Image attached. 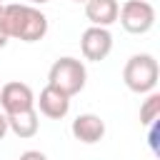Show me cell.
<instances>
[{"label": "cell", "mask_w": 160, "mask_h": 160, "mask_svg": "<svg viewBox=\"0 0 160 160\" xmlns=\"http://www.w3.org/2000/svg\"><path fill=\"white\" fill-rule=\"evenodd\" d=\"M18 160H48V155H45V152H40V150H25Z\"/></svg>", "instance_id": "13"}, {"label": "cell", "mask_w": 160, "mask_h": 160, "mask_svg": "<svg viewBox=\"0 0 160 160\" xmlns=\"http://www.w3.org/2000/svg\"><path fill=\"white\" fill-rule=\"evenodd\" d=\"M158 120H160V92L152 90V92H148V98L140 105V122L148 128V125H152Z\"/></svg>", "instance_id": "11"}, {"label": "cell", "mask_w": 160, "mask_h": 160, "mask_svg": "<svg viewBox=\"0 0 160 160\" xmlns=\"http://www.w3.org/2000/svg\"><path fill=\"white\" fill-rule=\"evenodd\" d=\"M80 50H82V58L90 60V62H100L110 55L112 50V32L108 28H100V25H90L88 30H82L80 35Z\"/></svg>", "instance_id": "5"}, {"label": "cell", "mask_w": 160, "mask_h": 160, "mask_svg": "<svg viewBox=\"0 0 160 160\" xmlns=\"http://www.w3.org/2000/svg\"><path fill=\"white\" fill-rule=\"evenodd\" d=\"M118 0H85V18L90 20V25L110 28L112 22H118Z\"/></svg>", "instance_id": "9"}, {"label": "cell", "mask_w": 160, "mask_h": 160, "mask_svg": "<svg viewBox=\"0 0 160 160\" xmlns=\"http://www.w3.org/2000/svg\"><path fill=\"white\" fill-rule=\"evenodd\" d=\"M38 128H40V120H38V110H35V108L8 115V130L15 132L20 140L35 138V135H38Z\"/></svg>", "instance_id": "10"}, {"label": "cell", "mask_w": 160, "mask_h": 160, "mask_svg": "<svg viewBox=\"0 0 160 160\" xmlns=\"http://www.w3.org/2000/svg\"><path fill=\"white\" fill-rule=\"evenodd\" d=\"M158 80H160V65H158L155 55L138 52V55L128 58V62L122 68V82L130 92L148 95L158 88Z\"/></svg>", "instance_id": "2"}, {"label": "cell", "mask_w": 160, "mask_h": 160, "mask_svg": "<svg viewBox=\"0 0 160 160\" xmlns=\"http://www.w3.org/2000/svg\"><path fill=\"white\" fill-rule=\"evenodd\" d=\"M0 28L8 35V40H22V42H38L48 35V15L38 10L35 5H2Z\"/></svg>", "instance_id": "1"}, {"label": "cell", "mask_w": 160, "mask_h": 160, "mask_svg": "<svg viewBox=\"0 0 160 160\" xmlns=\"http://www.w3.org/2000/svg\"><path fill=\"white\" fill-rule=\"evenodd\" d=\"M70 132H72L75 140H80L85 145H95V142H100L105 138V120L100 115H95V112H82V115H78L72 120Z\"/></svg>", "instance_id": "8"}, {"label": "cell", "mask_w": 160, "mask_h": 160, "mask_svg": "<svg viewBox=\"0 0 160 160\" xmlns=\"http://www.w3.org/2000/svg\"><path fill=\"white\" fill-rule=\"evenodd\" d=\"M72 2H85V0H72Z\"/></svg>", "instance_id": "18"}, {"label": "cell", "mask_w": 160, "mask_h": 160, "mask_svg": "<svg viewBox=\"0 0 160 160\" xmlns=\"http://www.w3.org/2000/svg\"><path fill=\"white\" fill-rule=\"evenodd\" d=\"M88 82V70H85V62L78 60V58H70V55H62L58 58L52 65H50V72H48V85L62 90L68 98L78 95Z\"/></svg>", "instance_id": "3"}, {"label": "cell", "mask_w": 160, "mask_h": 160, "mask_svg": "<svg viewBox=\"0 0 160 160\" xmlns=\"http://www.w3.org/2000/svg\"><path fill=\"white\" fill-rule=\"evenodd\" d=\"M0 18H2V2H0Z\"/></svg>", "instance_id": "17"}, {"label": "cell", "mask_w": 160, "mask_h": 160, "mask_svg": "<svg viewBox=\"0 0 160 160\" xmlns=\"http://www.w3.org/2000/svg\"><path fill=\"white\" fill-rule=\"evenodd\" d=\"M30 5H45V2H50V0H28Z\"/></svg>", "instance_id": "16"}, {"label": "cell", "mask_w": 160, "mask_h": 160, "mask_svg": "<svg viewBox=\"0 0 160 160\" xmlns=\"http://www.w3.org/2000/svg\"><path fill=\"white\" fill-rule=\"evenodd\" d=\"M5 45H8V35H5V32H2V28H0V50H2Z\"/></svg>", "instance_id": "15"}, {"label": "cell", "mask_w": 160, "mask_h": 160, "mask_svg": "<svg viewBox=\"0 0 160 160\" xmlns=\"http://www.w3.org/2000/svg\"><path fill=\"white\" fill-rule=\"evenodd\" d=\"M155 18H158L155 8L148 0H128V2L120 5V12H118V20H120L122 30L130 32V35L150 32L152 25H155Z\"/></svg>", "instance_id": "4"}, {"label": "cell", "mask_w": 160, "mask_h": 160, "mask_svg": "<svg viewBox=\"0 0 160 160\" xmlns=\"http://www.w3.org/2000/svg\"><path fill=\"white\" fill-rule=\"evenodd\" d=\"M148 2H150V0H148Z\"/></svg>", "instance_id": "19"}, {"label": "cell", "mask_w": 160, "mask_h": 160, "mask_svg": "<svg viewBox=\"0 0 160 160\" xmlns=\"http://www.w3.org/2000/svg\"><path fill=\"white\" fill-rule=\"evenodd\" d=\"M8 132H10V130H8V115H5L2 110H0V140H2V138H5Z\"/></svg>", "instance_id": "14"}, {"label": "cell", "mask_w": 160, "mask_h": 160, "mask_svg": "<svg viewBox=\"0 0 160 160\" xmlns=\"http://www.w3.org/2000/svg\"><path fill=\"white\" fill-rule=\"evenodd\" d=\"M35 108L40 110V115H45L50 120H62L70 112V98L62 90H58L52 85H45L40 90V95L35 98Z\"/></svg>", "instance_id": "7"}, {"label": "cell", "mask_w": 160, "mask_h": 160, "mask_svg": "<svg viewBox=\"0 0 160 160\" xmlns=\"http://www.w3.org/2000/svg\"><path fill=\"white\" fill-rule=\"evenodd\" d=\"M0 108H2L5 115L35 108V92H32V88L28 82H20V80L0 85Z\"/></svg>", "instance_id": "6"}, {"label": "cell", "mask_w": 160, "mask_h": 160, "mask_svg": "<svg viewBox=\"0 0 160 160\" xmlns=\"http://www.w3.org/2000/svg\"><path fill=\"white\" fill-rule=\"evenodd\" d=\"M148 130H150V132H148V142H150V150H152V152H158V130H160V128H158V122L148 125Z\"/></svg>", "instance_id": "12"}]
</instances>
